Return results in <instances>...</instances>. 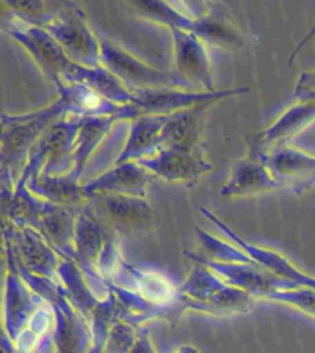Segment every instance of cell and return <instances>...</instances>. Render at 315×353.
Returning <instances> with one entry per match:
<instances>
[{
    "label": "cell",
    "mask_w": 315,
    "mask_h": 353,
    "mask_svg": "<svg viewBox=\"0 0 315 353\" xmlns=\"http://www.w3.org/2000/svg\"><path fill=\"white\" fill-rule=\"evenodd\" d=\"M127 6L135 16L164 25L170 30L189 32L204 45L231 51L240 50L246 45L241 30L216 3H210L206 14L200 17L182 14L172 2H130Z\"/></svg>",
    "instance_id": "6da1fadb"
},
{
    "label": "cell",
    "mask_w": 315,
    "mask_h": 353,
    "mask_svg": "<svg viewBox=\"0 0 315 353\" xmlns=\"http://www.w3.org/2000/svg\"><path fill=\"white\" fill-rule=\"evenodd\" d=\"M101 67L115 76L130 93L146 90H176L190 85L175 71H160L124 50L120 45L104 41L99 50Z\"/></svg>",
    "instance_id": "7a4b0ae2"
},
{
    "label": "cell",
    "mask_w": 315,
    "mask_h": 353,
    "mask_svg": "<svg viewBox=\"0 0 315 353\" xmlns=\"http://www.w3.org/2000/svg\"><path fill=\"white\" fill-rule=\"evenodd\" d=\"M247 93L246 87H236L227 90L201 91V93H182L178 90H146L131 93V101L127 105H121L115 114L117 121L136 119L141 116H170L178 111L192 108L204 102L225 99L229 96H238Z\"/></svg>",
    "instance_id": "3957f363"
},
{
    "label": "cell",
    "mask_w": 315,
    "mask_h": 353,
    "mask_svg": "<svg viewBox=\"0 0 315 353\" xmlns=\"http://www.w3.org/2000/svg\"><path fill=\"white\" fill-rule=\"evenodd\" d=\"M44 30L55 39L71 62L85 68L101 67V45L85 22L82 11L75 8L73 3H62Z\"/></svg>",
    "instance_id": "277c9868"
},
{
    "label": "cell",
    "mask_w": 315,
    "mask_h": 353,
    "mask_svg": "<svg viewBox=\"0 0 315 353\" xmlns=\"http://www.w3.org/2000/svg\"><path fill=\"white\" fill-rule=\"evenodd\" d=\"M142 168L170 184H195L212 165L204 159L202 147H162L142 161H137Z\"/></svg>",
    "instance_id": "5b68a950"
},
{
    "label": "cell",
    "mask_w": 315,
    "mask_h": 353,
    "mask_svg": "<svg viewBox=\"0 0 315 353\" xmlns=\"http://www.w3.org/2000/svg\"><path fill=\"white\" fill-rule=\"evenodd\" d=\"M85 208L96 219H102L110 225L122 228V230L146 228L152 224L155 216L152 207L146 199L122 194H90Z\"/></svg>",
    "instance_id": "8992f818"
},
{
    "label": "cell",
    "mask_w": 315,
    "mask_h": 353,
    "mask_svg": "<svg viewBox=\"0 0 315 353\" xmlns=\"http://www.w3.org/2000/svg\"><path fill=\"white\" fill-rule=\"evenodd\" d=\"M280 184L272 178L266 167V152L255 139L249 143L246 158L235 162L231 178L221 188V194L226 198L232 196H257L261 193L278 190Z\"/></svg>",
    "instance_id": "52a82bcc"
},
{
    "label": "cell",
    "mask_w": 315,
    "mask_h": 353,
    "mask_svg": "<svg viewBox=\"0 0 315 353\" xmlns=\"http://www.w3.org/2000/svg\"><path fill=\"white\" fill-rule=\"evenodd\" d=\"M266 167L281 188L301 193L315 185V156L289 145H277L266 153Z\"/></svg>",
    "instance_id": "ba28073f"
},
{
    "label": "cell",
    "mask_w": 315,
    "mask_h": 353,
    "mask_svg": "<svg viewBox=\"0 0 315 353\" xmlns=\"http://www.w3.org/2000/svg\"><path fill=\"white\" fill-rule=\"evenodd\" d=\"M175 47V73L189 85L196 83L206 91H215L207 51L200 39L180 30H170Z\"/></svg>",
    "instance_id": "9c48e42d"
},
{
    "label": "cell",
    "mask_w": 315,
    "mask_h": 353,
    "mask_svg": "<svg viewBox=\"0 0 315 353\" xmlns=\"http://www.w3.org/2000/svg\"><path fill=\"white\" fill-rule=\"evenodd\" d=\"M153 181V176L137 162H124L117 163L108 172L85 184L84 192L87 196L95 193H110L146 199L147 188Z\"/></svg>",
    "instance_id": "30bf717a"
},
{
    "label": "cell",
    "mask_w": 315,
    "mask_h": 353,
    "mask_svg": "<svg viewBox=\"0 0 315 353\" xmlns=\"http://www.w3.org/2000/svg\"><path fill=\"white\" fill-rule=\"evenodd\" d=\"M212 102H204L192 108L167 116L164 123L160 148L162 147H201L202 130Z\"/></svg>",
    "instance_id": "8fae6325"
},
{
    "label": "cell",
    "mask_w": 315,
    "mask_h": 353,
    "mask_svg": "<svg viewBox=\"0 0 315 353\" xmlns=\"http://www.w3.org/2000/svg\"><path fill=\"white\" fill-rule=\"evenodd\" d=\"M167 116H141L133 119L126 147L117 156L115 165L124 162H137L153 156L160 150L161 133Z\"/></svg>",
    "instance_id": "7c38bea8"
},
{
    "label": "cell",
    "mask_w": 315,
    "mask_h": 353,
    "mask_svg": "<svg viewBox=\"0 0 315 353\" xmlns=\"http://www.w3.org/2000/svg\"><path fill=\"white\" fill-rule=\"evenodd\" d=\"M315 121V101L298 102L297 105L289 108L271 128L254 137L255 142L267 153L269 148H274L298 134L309 123Z\"/></svg>",
    "instance_id": "4fadbf2b"
},
{
    "label": "cell",
    "mask_w": 315,
    "mask_h": 353,
    "mask_svg": "<svg viewBox=\"0 0 315 353\" xmlns=\"http://www.w3.org/2000/svg\"><path fill=\"white\" fill-rule=\"evenodd\" d=\"M28 187L32 193L42 196L52 205L75 208L85 205L88 201L84 185H79L71 173L62 176H35L30 179Z\"/></svg>",
    "instance_id": "5bb4252c"
},
{
    "label": "cell",
    "mask_w": 315,
    "mask_h": 353,
    "mask_svg": "<svg viewBox=\"0 0 315 353\" xmlns=\"http://www.w3.org/2000/svg\"><path fill=\"white\" fill-rule=\"evenodd\" d=\"M79 127L73 148V172L71 174L79 179L82 173L85 162L93 154L95 148L99 145L101 141L108 134L111 127L115 125L116 116H96V117H79Z\"/></svg>",
    "instance_id": "9a60e30c"
},
{
    "label": "cell",
    "mask_w": 315,
    "mask_h": 353,
    "mask_svg": "<svg viewBox=\"0 0 315 353\" xmlns=\"http://www.w3.org/2000/svg\"><path fill=\"white\" fill-rule=\"evenodd\" d=\"M52 321L51 312L47 307H39L35 310L31 318L26 323L25 329L17 333L16 336V347L21 353H31L37 347L41 338L50 330Z\"/></svg>",
    "instance_id": "2e32d148"
},
{
    "label": "cell",
    "mask_w": 315,
    "mask_h": 353,
    "mask_svg": "<svg viewBox=\"0 0 315 353\" xmlns=\"http://www.w3.org/2000/svg\"><path fill=\"white\" fill-rule=\"evenodd\" d=\"M136 287H137V292H140V295L144 299L158 305H164L170 303L175 296L173 285L169 283V279H166L158 273L141 274L136 281Z\"/></svg>",
    "instance_id": "e0dca14e"
},
{
    "label": "cell",
    "mask_w": 315,
    "mask_h": 353,
    "mask_svg": "<svg viewBox=\"0 0 315 353\" xmlns=\"http://www.w3.org/2000/svg\"><path fill=\"white\" fill-rule=\"evenodd\" d=\"M294 97H297L300 102L315 101V70L301 73L295 85Z\"/></svg>",
    "instance_id": "ac0fdd59"
}]
</instances>
